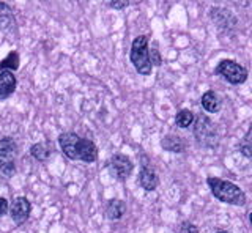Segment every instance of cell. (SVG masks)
I'll list each match as a JSON object with an SVG mask.
<instances>
[{
	"label": "cell",
	"instance_id": "cell-16",
	"mask_svg": "<svg viewBox=\"0 0 252 233\" xmlns=\"http://www.w3.org/2000/svg\"><path fill=\"white\" fill-rule=\"evenodd\" d=\"M19 68V54L18 51H11L8 56L0 61V71H16Z\"/></svg>",
	"mask_w": 252,
	"mask_h": 233
},
{
	"label": "cell",
	"instance_id": "cell-20",
	"mask_svg": "<svg viewBox=\"0 0 252 233\" xmlns=\"http://www.w3.org/2000/svg\"><path fill=\"white\" fill-rule=\"evenodd\" d=\"M148 57H150V63H152V66H159L161 65V56H159V52H158V49H152V51H148Z\"/></svg>",
	"mask_w": 252,
	"mask_h": 233
},
{
	"label": "cell",
	"instance_id": "cell-13",
	"mask_svg": "<svg viewBox=\"0 0 252 233\" xmlns=\"http://www.w3.org/2000/svg\"><path fill=\"white\" fill-rule=\"evenodd\" d=\"M14 26V13L10 5L0 2V32H6Z\"/></svg>",
	"mask_w": 252,
	"mask_h": 233
},
{
	"label": "cell",
	"instance_id": "cell-2",
	"mask_svg": "<svg viewBox=\"0 0 252 233\" xmlns=\"http://www.w3.org/2000/svg\"><path fill=\"white\" fill-rule=\"evenodd\" d=\"M207 183L210 186L213 196L222 202V204L236 205V206L246 205V194L240 189V186L233 184L232 181L220 180V178L216 176H210Z\"/></svg>",
	"mask_w": 252,
	"mask_h": 233
},
{
	"label": "cell",
	"instance_id": "cell-1",
	"mask_svg": "<svg viewBox=\"0 0 252 233\" xmlns=\"http://www.w3.org/2000/svg\"><path fill=\"white\" fill-rule=\"evenodd\" d=\"M59 144L65 156L73 161L94 162L98 158V150L89 139H82L74 133H63L59 137Z\"/></svg>",
	"mask_w": 252,
	"mask_h": 233
},
{
	"label": "cell",
	"instance_id": "cell-3",
	"mask_svg": "<svg viewBox=\"0 0 252 233\" xmlns=\"http://www.w3.org/2000/svg\"><path fill=\"white\" fill-rule=\"evenodd\" d=\"M131 63L136 68V71L142 76L152 74V63H150L148 57V38L145 35H140L134 38L131 44V52H129Z\"/></svg>",
	"mask_w": 252,
	"mask_h": 233
},
{
	"label": "cell",
	"instance_id": "cell-6",
	"mask_svg": "<svg viewBox=\"0 0 252 233\" xmlns=\"http://www.w3.org/2000/svg\"><path fill=\"white\" fill-rule=\"evenodd\" d=\"M216 74L232 85H240L248 79V69L235 60H222L216 66Z\"/></svg>",
	"mask_w": 252,
	"mask_h": 233
},
{
	"label": "cell",
	"instance_id": "cell-12",
	"mask_svg": "<svg viewBox=\"0 0 252 233\" xmlns=\"http://www.w3.org/2000/svg\"><path fill=\"white\" fill-rule=\"evenodd\" d=\"M125 213H126V204L123 200H118V199L109 200V204L106 206V216L110 221L122 219V217L125 216Z\"/></svg>",
	"mask_w": 252,
	"mask_h": 233
},
{
	"label": "cell",
	"instance_id": "cell-24",
	"mask_svg": "<svg viewBox=\"0 0 252 233\" xmlns=\"http://www.w3.org/2000/svg\"><path fill=\"white\" fill-rule=\"evenodd\" d=\"M216 233H228V232H225V230H219V232H216Z\"/></svg>",
	"mask_w": 252,
	"mask_h": 233
},
{
	"label": "cell",
	"instance_id": "cell-11",
	"mask_svg": "<svg viewBox=\"0 0 252 233\" xmlns=\"http://www.w3.org/2000/svg\"><path fill=\"white\" fill-rule=\"evenodd\" d=\"M16 77L11 71H0V99L10 98L16 90Z\"/></svg>",
	"mask_w": 252,
	"mask_h": 233
},
{
	"label": "cell",
	"instance_id": "cell-21",
	"mask_svg": "<svg viewBox=\"0 0 252 233\" xmlns=\"http://www.w3.org/2000/svg\"><path fill=\"white\" fill-rule=\"evenodd\" d=\"M180 233H199V229L191 222H183L180 227Z\"/></svg>",
	"mask_w": 252,
	"mask_h": 233
},
{
	"label": "cell",
	"instance_id": "cell-4",
	"mask_svg": "<svg viewBox=\"0 0 252 233\" xmlns=\"http://www.w3.org/2000/svg\"><path fill=\"white\" fill-rule=\"evenodd\" d=\"M194 137L205 148H215L218 145V129L207 115H199L194 118Z\"/></svg>",
	"mask_w": 252,
	"mask_h": 233
},
{
	"label": "cell",
	"instance_id": "cell-17",
	"mask_svg": "<svg viewBox=\"0 0 252 233\" xmlns=\"http://www.w3.org/2000/svg\"><path fill=\"white\" fill-rule=\"evenodd\" d=\"M30 153H32V156H33L35 159L44 162V161H47L51 158L52 148H49V145H46V144H35V145H32Z\"/></svg>",
	"mask_w": 252,
	"mask_h": 233
},
{
	"label": "cell",
	"instance_id": "cell-9",
	"mask_svg": "<svg viewBox=\"0 0 252 233\" xmlns=\"http://www.w3.org/2000/svg\"><path fill=\"white\" fill-rule=\"evenodd\" d=\"M30 213H32V205L26 197H16L13 200L10 214H11V219L18 225H22L26 222L29 219Z\"/></svg>",
	"mask_w": 252,
	"mask_h": 233
},
{
	"label": "cell",
	"instance_id": "cell-22",
	"mask_svg": "<svg viewBox=\"0 0 252 233\" xmlns=\"http://www.w3.org/2000/svg\"><path fill=\"white\" fill-rule=\"evenodd\" d=\"M129 5V2H125V0H117V2H109V6L114 10H123Z\"/></svg>",
	"mask_w": 252,
	"mask_h": 233
},
{
	"label": "cell",
	"instance_id": "cell-18",
	"mask_svg": "<svg viewBox=\"0 0 252 233\" xmlns=\"http://www.w3.org/2000/svg\"><path fill=\"white\" fill-rule=\"evenodd\" d=\"M194 114L191 112V111H188V109H183V111H180L178 114H177V116H175V123H177V126L178 128H183V129H186V128H189L194 123Z\"/></svg>",
	"mask_w": 252,
	"mask_h": 233
},
{
	"label": "cell",
	"instance_id": "cell-7",
	"mask_svg": "<svg viewBox=\"0 0 252 233\" xmlns=\"http://www.w3.org/2000/svg\"><path fill=\"white\" fill-rule=\"evenodd\" d=\"M107 169H109L110 175L117 178L118 181H125V180H128L129 175L132 174L134 164L128 156H125L122 153H117L109 159Z\"/></svg>",
	"mask_w": 252,
	"mask_h": 233
},
{
	"label": "cell",
	"instance_id": "cell-15",
	"mask_svg": "<svg viewBox=\"0 0 252 233\" xmlns=\"http://www.w3.org/2000/svg\"><path fill=\"white\" fill-rule=\"evenodd\" d=\"M200 103H202V107L205 109V111L210 112V114H216L220 109V101L213 90H208L207 93H203Z\"/></svg>",
	"mask_w": 252,
	"mask_h": 233
},
{
	"label": "cell",
	"instance_id": "cell-8",
	"mask_svg": "<svg viewBox=\"0 0 252 233\" xmlns=\"http://www.w3.org/2000/svg\"><path fill=\"white\" fill-rule=\"evenodd\" d=\"M210 18L218 26V29L222 30V32H225V33L233 32L236 24H238L235 14L232 11H228V10H224V8H211L210 10Z\"/></svg>",
	"mask_w": 252,
	"mask_h": 233
},
{
	"label": "cell",
	"instance_id": "cell-19",
	"mask_svg": "<svg viewBox=\"0 0 252 233\" xmlns=\"http://www.w3.org/2000/svg\"><path fill=\"white\" fill-rule=\"evenodd\" d=\"M240 151L244 154L246 158H251L252 156V148H251V129L246 133V136H244L243 142L240 144Z\"/></svg>",
	"mask_w": 252,
	"mask_h": 233
},
{
	"label": "cell",
	"instance_id": "cell-14",
	"mask_svg": "<svg viewBox=\"0 0 252 233\" xmlns=\"http://www.w3.org/2000/svg\"><path fill=\"white\" fill-rule=\"evenodd\" d=\"M162 148L165 151H169V153H181L185 150V142H183V139L175 136V134H169V136H165L162 139Z\"/></svg>",
	"mask_w": 252,
	"mask_h": 233
},
{
	"label": "cell",
	"instance_id": "cell-10",
	"mask_svg": "<svg viewBox=\"0 0 252 233\" xmlns=\"http://www.w3.org/2000/svg\"><path fill=\"white\" fill-rule=\"evenodd\" d=\"M158 183H159V180H158V175L153 170V167L142 166L140 174H139V184L142 188H144L147 192H152L158 188Z\"/></svg>",
	"mask_w": 252,
	"mask_h": 233
},
{
	"label": "cell",
	"instance_id": "cell-23",
	"mask_svg": "<svg viewBox=\"0 0 252 233\" xmlns=\"http://www.w3.org/2000/svg\"><path fill=\"white\" fill-rule=\"evenodd\" d=\"M8 209H10V205H8L6 199L0 197V217H2V216H5V214L8 213Z\"/></svg>",
	"mask_w": 252,
	"mask_h": 233
},
{
	"label": "cell",
	"instance_id": "cell-5",
	"mask_svg": "<svg viewBox=\"0 0 252 233\" xmlns=\"http://www.w3.org/2000/svg\"><path fill=\"white\" fill-rule=\"evenodd\" d=\"M16 156H18V145L14 139L3 137L0 141V172L5 176H13L16 174Z\"/></svg>",
	"mask_w": 252,
	"mask_h": 233
}]
</instances>
